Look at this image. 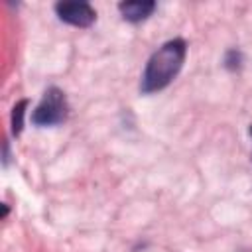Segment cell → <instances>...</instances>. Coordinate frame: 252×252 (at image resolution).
<instances>
[{"mask_svg": "<svg viewBox=\"0 0 252 252\" xmlns=\"http://www.w3.org/2000/svg\"><path fill=\"white\" fill-rule=\"evenodd\" d=\"M185 53H187V45L179 37L163 43L150 57V61L146 65V71L142 75V85H140L142 93L150 94V93L165 89L181 71L183 61H185Z\"/></svg>", "mask_w": 252, "mask_h": 252, "instance_id": "1", "label": "cell"}, {"mask_svg": "<svg viewBox=\"0 0 252 252\" xmlns=\"http://www.w3.org/2000/svg\"><path fill=\"white\" fill-rule=\"evenodd\" d=\"M67 112H69V106H67L65 93L57 87H49L41 102L35 106L32 120L37 126H57L67 120Z\"/></svg>", "mask_w": 252, "mask_h": 252, "instance_id": "2", "label": "cell"}, {"mask_svg": "<svg viewBox=\"0 0 252 252\" xmlns=\"http://www.w3.org/2000/svg\"><path fill=\"white\" fill-rule=\"evenodd\" d=\"M55 12L59 20L77 28H89L96 20V12L87 2H57Z\"/></svg>", "mask_w": 252, "mask_h": 252, "instance_id": "3", "label": "cell"}, {"mask_svg": "<svg viewBox=\"0 0 252 252\" xmlns=\"http://www.w3.org/2000/svg\"><path fill=\"white\" fill-rule=\"evenodd\" d=\"M118 10L122 14L124 20L128 22H142L146 20L154 10H156V2L152 0H134V2H120Z\"/></svg>", "mask_w": 252, "mask_h": 252, "instance_id": "4", "label": "cell"}, {"mask_svg": "<svg viewBox=\"0 0 252 252\" xmlns=\"http://www.w3.org/2000/svg\"><path fill=\"white\" fill-rule=\"evenodd\" d=\"M26 106H28V100L24 98V100H20V102L14 106V110H12V134H14V136H18V134L22 132V128H24Z\"/></svg>", "mask_w": 252, "mask_h": 252, "instance_id": "5", "label": "cell"}, {"mask_svg": "<svg viewBox=\"0 0 252 252\" xmlns=\"http://www.w3.org/2000/svg\"><path fill=\"white\" fill-rule=\"evenodd\" d=\"M250 136H252V128H250Z\"/></svg>", "mask_w": 252, "mask_h": 252, "instance_id": "6", "label": "cell"}]
</instances>
